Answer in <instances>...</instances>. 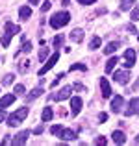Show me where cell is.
<instances>
[{
    "label": "cell",
    "instance_id": "obj_1",
    "mask_svg": "<svg viewBox=\"0 0 139 146\" xmlns=\"http://www.w3.org/2000/svg\"><path fill=\"white\" fill-rule=\"evenodd\" d=\"M69 21H71V13L69 11H57V13H54L50 17V26L54 30H59L65 24H69Z\"/></svg>",
    "mask_w": 139,
    "mask_h": 146
},
{
    "label": "cell",
    "instance_id": "obj_2",
    "mask_svg": "<svg viewBox=\"0 0 139 146\" xmlns=\"http://www.w3.org/2000/svg\"><path fill=\"white\" fill-rule=\"evenodd\" d=\"M26 117H28V107L24 106V107H21V109H17L15 113L7 115V118H6V120H7V126H9V128H15V126H19Z\"/></svg>",
    "mask_w": 139,
    "mask_h": 146
},
{
    "label": "cell",
    "instance_id": "obj_3",
    "mask_svg": "<svg viewBox=\"0 0 139 146\" xmlns=\"http://www.w3.org/2000/svg\"><path fill=\"white\" fill-rule=\"evenodd\" d=\"M57 59H59V54H57V52H56V54H52V56H50V59H48V61H46V63L43 65V67L39 68V76H45L46 72H48L50 68H52L54 65L57 63Z\"/></svg>",
    "mask_w": 139,
    "mask_h": 146
},
{
    "label": "cell",
    "instance_id": "obj_4",
    "mask_svg": "<svg viewBox=\"0 0 139 146\" xmlns=\"http://www.w3.org/2000/svg\"><path fill=\"white\" fill-rule=\"evenodd\" d=\"M71 93H72V87L71 85H67V87H63V89L59 91L57 94H50V100H56V102H61V100H67V98H71Z\"/></svg>",
    "mask_w": 139,
    "mask_h": 146
},
{
    "label": "cell",
    "instance_id": "obj_5",
    "mask_svg": "<svg viewBox=\"0 0 139 146\" xmlns=\"http://www.w3.org/2000/svg\"><path fill=\"white\" fill-rule=\"evenodd\" d=\"M124 68H132L134 65H136V52H134V48H128L124 52Z\"/></svg>",
    "mask_w": 139,
    "mask_h": 146
},
{
    "label": "cell",
    "instance_id": "obj_6",
    "mask_svg": "<svg viewBox=\"0 0 139 146\" xmlns=\"http://www.w3.org/2000/svg\"><path fill=\"white\" fill-rule=\"evenodd\" d=\"M113 80L117 83H121V85H126V83H128V80H130V72L128 70H117L113 74Z\"/></svg>",
    "mask_w": 139,
    "mask_h": 146
},
{
    "label": "cell",
    "instance_id": "obj_7",
    "mask_svg": "<svg viewBox=\"0 0 139 146\" xmlns=\"http://www.w3.org/2000/svg\"><path fill=\"white\" fill-rule=\"evenodd\" d=\"M124 115H139V98H132L128 104V109L124 111Z\"/></svg>",
    "mask_w": 139,
    "mask_h": 146
},
{
    "label": "cell",
    "instance_id": "obj_8",
    "mask_svg": "<svg viewBox=\"0 0 139 146\" xmlns=\"http://www.w3.org/2000/svg\"><path fill=\"white\" fill-rule=\"evenodd\" d=\"M122 106H124V98L119 96V94H117L113 100H111V111H113V113H121Z\"/></svg>",
    "mask_w": 139,
    "mask_h": 146
},
{
    "label": "cell",
    "instance_id": "obj_9",
    "mask_svg": "<svg viewBox=\"0 0 139 146\" xmlns=\"http://www.w3.org/2000/svg\"><path fill=\"white\" fill-rule=\"evenodd\" d=\"M28 137H30V131L26 129V131H21L15 139H11V144H15V146H19V144H26V141H28Z\"/></svg>",
    "mask_w": 139,
    "mask_h": 146
},
{
    "label": "cell",
    "instance_id": "obj_10",
    "mask_svg": "<svg viewBox=\"0 0 139 146\" xmlns=\"http://www.w3.org/2000/svg\"><path fill=\"white\" fill-rule=\"evenodd\" d=\"M80 109H82V98L72 96V98H71V113H72V115H78Z\"/></svg>",
    "mask_w": 139,
    "mask_h": 146
},
{
    "label": "cell",
    "instance_id": "obj_11",
    "mask_svg": "<svg viewBox=\"0 0 139 146\" xmlns=\"http://www.w3.org/2000/svg\"><path fill=\"white\" fill-rule=\"evenodd\" d=\"M111 139H113L115 144H124L126 143V135H124V131H121V129H115V131L111 133Z\"/></svg>",
    "mask_w": 139,
    "mask_h": 146
},
{
    "label": "cell",
    "instance_id": "obj_12",
    "mask_svg": "<svg viewBox=\"0 0 139 146\" xmlns=\"http://www.w3.org/2000/svg\"><path fill=\"white\" fill-rule=\"evenodd\" d=\"M100 89H102V96L104 98L111 96V87H110V83H108L106 78H100Z\"/></svg>",
    "mask_w": 139,
    "mask_h": 146
},
{
    "label": "cell",
    "instance_id": "obj_13",
    "mask_svg": "<svg viewBox=\"0 0 139 146\" xmlns=\"http://www.w3.org/2000/svg\"><path fill=\"white\" fill-rule=\"evenodd\" d=\"M15 98H17V94H6V96H2L0 98V109H6L7 106H11L15 102Z\"/></svg>",
    "mask_w": 139,
    "mask_h": 146
},
{
    "label": "cell",
    "instance_id": "obj_14",
    "mask_svg": "<svg viewBox=\"0 0 139 146\" xmlns=\"http://www.w3.org/2000/svg\"><path fill=\"white\" fill-rule=\"evenodd\" d=\"M57 137L63 139V141H74L76 139V131H72V129H61Z\"/></svg>",
    "mask_w": 139,
    "mask_h": 146
},
{
    "label": "cell",
    "instance_id": "obj_15",
    "mask_svg": "<svg viewBox=\"0 0 139 146\" xmlns=\"http://www.w3.org/2000/svg\"><path fill=\"white\" fill-rule=\"evenodd\" d=\"M19 17H21V21H28V19L32 17V7L22 6L21 9H19Z\"/></svg>",
    "mask_w": 139,
    "mask_h": 146
},
{
    "label": "cell",
    "instance_id": "obj_16",
    "mask_svg": "<svg viewBox=\"0 0 139 146\" xmlns=\"http://www.w3.org/2000/svg\"><path fill=\"white\" fill-rule=\"evenodd\" d=\"M82 39H84V32L80 28H76V30L71 32V41H74V43H82Z\"/></svg>",
    "mask_w": 139,
    "mask_h": 146
},
{
    "label": "cell",
    "instance_id": "obj_17",
    "mask_svg": "<svg viewBox=\"0 0 139 146\" xmlns=\"http://www.w3.org/2000/svg\"><path fill=\"white\" fill-rule=\"evenodd\" d=\"M52 117H54L52 107H48V106H46L45 109H43V115H41V120H43V122H50V120H52Z\"/></svg>",
    "mask_w": 139,
    "mask_h": 146
},
{
    "label": "cell",
    "instance_id": "obj_18",
    "mask_svg": "<svg viewBox=\"0 0 139 146\" xmlns=\"http://www.w3.org/2000/svg\"><path fill=\"white\" fill-rule=\"evenodd\" d=\"M43 93H45V91H43V87H35V89H33L32 93H30L28 96H26V102H32V100H35L37 96H41Z\"/></svg>",
    "mask_w": 139,
    "mask_h": 146
},
{
    "label": "cell",
    "instance_id": "obj_19",
    "mask_svg": "<svg viewBox=\"0 0 139 146\" xmlns=\"http://www.w3.org/2000/svg\"><path fill=\"white\" fill-rule=\"evenodd\" d=\"M19 32H21V28H19V26L11 24V22H6V33H7V35L13 37L15 33H19Z\"/></svg>",
    "mask_w": 139,
    "mask_h": 146
},
{
    "label": "cell",
    "instance_id": "obj_20",
    "mask_svg": "<svg viewBox=\"0 0 139 146\" xmlns=\"http://www.w3.org/2000/svg\"><path fill=\"white\" fill-rule=\"evenodd\" d=\"M119 63V57L117 56H113V57H110V59L106 61V72H111L115 68V65Z\"/></svg>",
    "mask_w": 139,
    "mask_h": 146
},
{
    "label": "cell",
    "instance_id": "obj_21",
    "mask_svg": "<svg viewBox=\"0 0 139 146\" xmlns=\"http://www.w3.org/2000/svg\"><path fill=\"white\" fill-rule=\"evenodd\" d=\"M136 4V0H121V9L122 11H130V7Z\"/></svg>",
    "mask_w": 139,
    "mask_h": 146
},
{
    "label": "cell",
    "instance_id": "obj_22",
    "mask_svg": "<svg viewBox=\"0 0 139 146\" xmlns=\"http://www.w3.org/2000/svg\"><path fill=\"white\" fill-rule=\"evenodd\" d=\"M28 70H30V61L28 59L21 61V63H19V72H22V74H24V72H28Z\"/></svg>",
    "mask_w": 139,
    "mask_h": 146
},
{
    "label": "cell",
    "instance_id": "obj_23",
    "mask_svg": "<svg viewBox=\"0 0 139 146\" xmlns=\"http://www.w3.org/2000/svg\"><path fill=\"white\" fill-rule=\"evenodd\" d=\"M28 52H32V43H30V41H24L21 50H19V54H28Z\"/></svg>",
    "mask_w": 139,
    "mask_h": 146
},
{
    "label": "cell",
    "instance_id": "obj_24",
    "mask_svg": "<svg viewBox=\"0 0 139 146\" xmlns=\"http://www.w3.org/2000/svg\"><path fill=\"white\" fill-rule=\"evenodd\" d=\"M130 19H132L134 22H137V21H139V4H136V7L130 11Z\"/></svg>",
    "mask_w": 139,
    "mask_h": 146
},
{
    "label": "cell",
    "instance_id": "obj_25",
    "mask_svg": "<svg viewBox=\"0 0 139 146\" xmlns=\"http://www.w3.org/2000/svg\"><path fill=\"white\" fill-rule=\"evenodd\" d=\"M117 48H119V43H110L106 48H104V54H113Z\"/></svg>",
    "mask_w": 139,
    "mask_h": 146
},
{
    "label": "cell",
    "instance_id": "obj_26",
    "mask_svg": "<svg viewBox=\"0 0 139 146\" xmlns=\"http://www.w3.org/2000/svg\"><path fill=\"white\" fill-rule=\"evenodd\" d=\"M98 46H100V37L95 35V37L91 39V43H89V48H91V50H96Z\"/></svg>",
    "mask_w": 139,
    "mask_h": 146
},
{
    "label": "cell",
    "instance_id": "obj_27",
    "mask_svg": "<svg viewBox=\"0 0 139 146\" xmlns=\"http://www.w3.org/2000/svg\"><path fill=\"white\" fill-rule=\"evenodd\" d=\"M13 80H15L13 74H6L2 78V85H11V83H13Z\"/></svg>",
    "mask_w": 139,
    "mask_h": 146
},
{
    "label": "cell",
    "instance_id": "obj_28",
    "mask_svg": "<svg viewBox=\"0 0 139 146\" xmlns=\"http://www.w3.org/2000/svg\"><path fill=\"white\" fill-rule=\"evenodd\" d=\"M9 43H11V35L4 33V35H2V39H0V44H2V46H9Z\"/></svg>",
    "mask_w": 139,
    "mask_h": 146
},
{
    "label": "cell",
    "instance_id": "obj_29",
    "mask_svg": "<svg viewBox=\"0 0 139 146\" xmlns=\"http://www.w3.org/2000/svg\"><path fill=\"white\" fill-rule=\"evenodd\" d=\"M61 43H63V35H56L54 37V41H52L54 48H61Z\"/></svg>",
    "mask_w": 139,
    "mask_h": 146
},
{
    "label": "cell",
    "instance_id": "obj_30",
    "mask_svg": "<svg viewBox=\"0 0 139 146\" xmlns=\"http://www.w3.org/2000/svg\"><path fill=\"white\" fill-rule=\"evenodd\" d=\"M48 52H50L48 48H43V50H39V61H41V63H43V61L46 59V57H48Z\"/></svg>",
    "mask_w": 139,
    "mask_h": 146
},
{
    "label": "cell",
    "instance_id": "obj_31",
    "mask_svg": "<svg viewBox=\"0 0 139 146\" xmlns=\"http://www.w3.org/2000/svg\"><path fill=\"white\" fill-rule=\"evenodd\" d=\"M71 70H87V67L84 63H74V65H71Z\"/></svg>",
    "mask_w": 139,
    "mask_h": 146
},
{
    "label": "cell",
    "instance_id": "obj_32",
    "mask_svg": "<svg viewBox=\"0 0 139 146\" xmlns=\"http://www.w3.org/2000/svg\"><path fill=\"white\" fill-rule=\"evenodd\" d=\"M61 126L59 124H56V126H52V128H50V133H52V135H59V131H61Z\"/></svg>",
    "mask_w": 139,
    "mask_h": 146
},
{
    "label": "cell",
    "instance_id": "obj_33",
    "mask_svg": "<svg viewBox=\"0 0 139 146\" xmlns=\"http://www.w3.org/2000/svg\"><path fill=\"white\" fill-rule=\"evenodd\" d=\"M61 78H65V74H57V78H56V80H54V82H52V83H50V87H52V89H56V85H57V83H59V82H61Z\"/></svg>",
    "mask_w": 139,
    "mask_h": 146
},
{
    "label": "cell",
    "instance_id": "obj_34",
    "mask_svg": "<svg viewBox=\"0 0 139 146\" xmlns=\"http://www.w3.org/2000/svg\"><path fill=\"white\" fill-rule=\"evenodd\" d=\"M50 7H52V2H50V0H45L43 6H41V11H48Z\"/></svg>",
    "mask_w": 139,
    "mask_h": 146
},
{
    "label": "cell",
    "instance_id": "obj_35",
    "mask_svg": "<svg viewBox=\"0 0 139 146\" xmlns=\"http://www.w3.org/2000/svg\"><path fill=\"white\" fill-rule=\"evenodd\" d=\"M15 94H24V85H15Z\"/></svg>",
    "mask_w": 139,
    "mask_h": 146
},
{
    "label": "cell",
    "instance_id": "obj_36",
    "mask_svg": "<svg viewBox=\"0 0 139 146\" xmlns=\"http://www.w3.org/2000/svg\"><path fill=\"white\" fill-rule=\"evenodd\" d=\"M43 131H45V126H43V124H41V126H37V128L33 129V133H35V135H41Z\"/></svg>",
    "mask_w": 139,
    "mask_h": 146
},
{
    "label": "cell",
    "instance_id": "obj_37",
    "mask_svg": "<svg viewBox=\"0 0 139 146\" xmlns=\"http://www.w3.org/2000/svg\"><path fill=\"white\" fill-rule=\"evenodd\" d=\"M6 118H7V113H6L4 109H0V122H4Z\"/></svg>",
    "mask_w": 139,
    "mask_h": 146
},
{
    "label": "cell",
    "instance_id": "obj_38",
    "mask_svg": "<svg viewBox=\"0 0 139 146\" xmlns=\"http://www.w3.org/2000/svg\"><path fill=\"white\" fill-rule=\"evenodd\" d=\"M80 4H84V6H89V4H95L96 0H78Z\"/></svg>",
    "mask_w": 139,
    "mask_h": 146
},
{
    "label": "cell",
    "instance_id": "obj_39",
    "mask_svg": "<svg viewBox=\"0 0 139 146\" xmlns=\"http://www.w3.org/2000/svg\"><path fill=\"white\" fill-rule=\"evenodd\" d=\"M95 143H96V144H106V139H104V137H98Z\"/></svg>",
    "mask_w": 139,
    "mask_h": 146
},
{
    "label": "cell",
    "instance_id": "obj_40",
    "mask_svg": "<svg viewBox=\"0 0 139 146\" xmlns=\"http://www.w3.org/2000/svg\"><path fill=\"white\" fill-rule=\"evenodd\" d=\"M72 89H78V91H86V87H84V85H80V83H76V85L72 87Z\"/></svg>",
    "mask_w": 139,
    "mask_h": 146
},
{
    "label": "cell",
    "instance_id": "obj_41",
    "mask_svg": "<svg viewBox=\"0 0 139 146\" xmlns=\"http://www.w3.org/2000/svg\"><path fill=\"white\" fill-rule=\"evenodd\" d=\"M108 120V115L106 113H100V122H106Z\"/></svg>",
    "mask_w": 139,
    "mask_h": 146
},
{
    "label": "cell",
    "instance_id": "obj_42",
    "mask_svg": "<svg viewBox=\"0 0 139 146\" xmlns=\"http://www.w3.org/2000/svg\"><path fill=\"white\" fill-rule=\"evenodd\" d=\"M128 30H130V32H132V33H137V30H136V26H132V24H130V26H128Z\"/></svg>",
    "mask_w": 139,
    "mask_h": 146
},
{
    "label": "cell",
    "instance_id": "obj_43",
    "mask_svg": "<svg viewBox=\"0 0 139 146\" xmlns=\"http://www.w3.org/2000/svg\"><path fill=\"white\" fill-rule=\"evenodd\" d=\"M61 4H63V6H71V0H63Z\"/></svg>",
    "mask_w": 139,
    "mask_h": 146
},
{
    "label": "cell",
    "instance_id": "obj_44",
    "mask_svg": "<svg viewBox=\"0 0 139 146\" xmlns=\"http://www.w3.org/2000/svg\"><path fill=\"white\" fill-rule=\"evenodd\" d=\"M134 89H136V91L139 89V80H137V82H136V85H134Z\"/></svg>",
    "mask_w": 139,
    "mask_h": 146
},
{
    "label": "cell",
    "instance_id": "obj_45",
    "mask_svg": "<svg viewBox=\"0 0 139 146\" xmlns=\"http://www.w3.org/2000/svg\"><path fill=\"white\" fill-rule=\"evenodd\" d=\"M37 2H39V0H30V4H32V6H35Z\"/></svg>",
    "mask_w": 139,
    "mask_h": 146
},
{
    "label": "cell",
    "instance_id": "obj_46",
    "mask_svg": "<svg viewBox=\"0 0 139 146\" xmlns=\"http://www.w3.org/2000/svg\"><path fill=\"white\" fill-rule=\"evenodd\" d=\"M136 143H139V135H137V137H136Z\"/></svg>",
    "mask_w": 139,
    "mask_h": 146
}]
</instances>
